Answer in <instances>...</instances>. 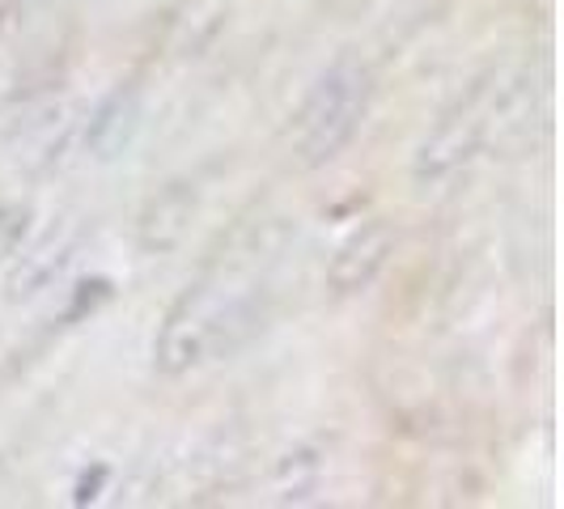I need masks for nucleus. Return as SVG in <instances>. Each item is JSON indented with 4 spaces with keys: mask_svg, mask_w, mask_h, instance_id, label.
I'll return each instance as SVG.
<instances>
[{
    "mask_svg": "<svg viewBox=\"0 0 564 509\" xmlns=\"http://www.w3.org/2000/svg\"><path fill=\"white\" fill-rule=\"evenodd\" d=\"M263 297H268V281L259 272L254 251L229 254V259L221 254L170 306L166 323L158 332V344H153L158 369L183 373L199 361L238 353L263 327V314H268Z\"/></svg>",
    "mask_w": 564,
    "mask_h": 509,
    "instance_id": "nucleus-1",
    "label": "nucleus"
},
{
    "mask_svg": "<svg viewBox=\"0 0 564 509\" xmlns=\"http://www.w3.org/2000/svg\"><path fill=\"white\" fill-rule=\"evenodd\" d=\"M373 102V73L361 56H336L318 82L311 85V94L302 98V107L289 119V153L297 166H327L332 158H339L352 137L361 132Z\"/></svg>",
    "mask_w": 564,
    "mask_h": 509,
    "instance_id": "nucleus-2",
    "label": "nucleus"
},
{
    "mask_svg": "<svg viewBox=\"0 0 564 509\" xmlns=\"http://www.w3.org/2000/svg\"><path fill=\"white\" fill-rule=\"evenodd\" d=\"M509 102V85L501 73H488L471 85L451 111L437 119V128L424 137L421 153H416V178L421 183H442L467 166L484 144L492 141L497 115Z\"/></svg>",
    "mask_w": 564,
    "mask_h": 509,
    "instance_id": "nucleus-3",
    "label": "nucleus"
},
{
    "mask_svg": "<svg viewBox=\"0 0 564 509\" xmlns=\"http://www.w3.org/2000/svg\"><path fill=\"white\" fill-rule=\"evenodd\" d=\"M395 251V234L387 221H366L357 226L332 254V268H327V281L339 297L348 293H366L369 284L378 281V272L387 268V259Z\"/></svg>",
    "mask_w": 564,
    "mask_h": 509,
    "instance_id": "nucleus-4",
    "label": "nucleus"
},
{
    "mask_svg": "<svg viewBox=\"0 0 564 509\" xmlns=\"http://www.w3.org/2000/svg\"><path fill=\"white\" fill-rule=\"evenodd\" d=\"M137 128H141V89H137V85H119L111 98L94 111L85 141H89V149H94L102 162H111V158H119V153L132 144Z\"/></svg>",
    "mask_w": 564,
    "mask_h": 509,
    "instance_id": "nucleus-5",
    "label": "nucleus"
}]
</instances>
